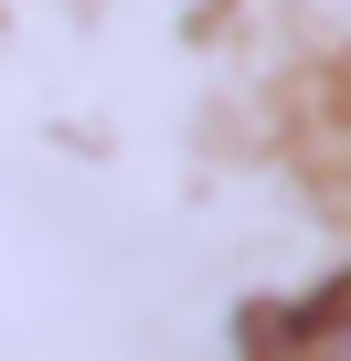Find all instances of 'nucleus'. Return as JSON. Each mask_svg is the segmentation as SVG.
Masks as SVG:
<instances>
[{
	"mask_svg": "<svg viewBox=\"0 0 351 361\" xmlns=\"http://www.w3.org/2000/svg\"><path fill=\"white\" fill-rule=\"evenodd\" d=\"M245 361H351V276L298 298V308H277V319H256Z\"/></svg>",
	"mask_w": 351,
	"mask_h": 361,
	"instance_id": "f257e3e1",
	"label": "nucleus"
}]
</instances>
